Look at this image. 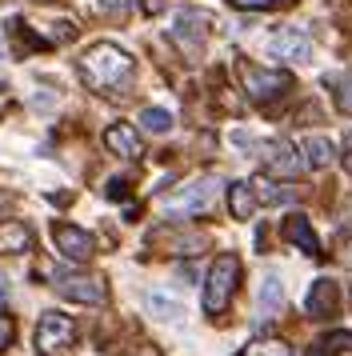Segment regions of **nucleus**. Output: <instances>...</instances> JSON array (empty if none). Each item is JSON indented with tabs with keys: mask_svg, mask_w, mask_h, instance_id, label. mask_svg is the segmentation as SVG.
Listing matches in <instances>:
<instances>
[{
	"mask_svg": "<svg viewBox=\"0 0 352 356\" xmlns=\"http://www.w3.org/2000/svg\"><path fill=\"white\" fill-rule=\"evenodd\" d=\"M132 72H136V60L112 40H100L80 56V81L100 97H125V88L132 84Z\"/></svg>",
	"mask_w": 352,
	"mask_h": 356,
	"instance_id": "1",
	"label": "nucleus"
},
{
	"mask_svg": "<svg viewBox=\"0 0 352 356\" xmlns=\"http://www.w3.org/2000/svg\"><path fill=\"white\" fill-rule=\"evenodd\" d=\"M216 193H221V180L216 177H192L180 188L160 196V212L173 216V220H192V216H200V212L212 209Z\"/></svg>",
	"mask_w": 352,
	"mask_h": 356,
	"instance_id": "2",
	"label": "nucleus"
},
{
	"mask_svg": "<svg viewBox=\"0 0 352 356\" xmlns=\"http://www.w3.org/2000/svg\"><path fill=\"white\" fill-rule=\"evenodd\" d=\"M237 284H240V257L237 252H221V257L212 260L208 280H205V312L208 316H221L224 308L232 305Z\"/></svg>",
	"mask_w": 352,
	"mask_h": 356,
	"instance_id": "3",
	"label": "nucleus"
},
{
	"mask_svg": "<svg viewBox=\"0 0 352 356\" xmlns=\"http://www.w3.org/2000/svg\"><path fill=\"white\" fill-rule=\"evenodd\" d=\"M237 72H240V84H244L248 100H256V104H269V100H276V97H288V88H292V76L280 72V68H260V65L240 60Z\"/></svg>",
	"mask_w": 352,
	"mask_h": 356,
	"instance_id": "4",
	"label": "nucleus"
},
{
	"mask_svg": "<svg viewBox=\"0 0 352 356\" xmlns=\"http://www.w3.org/2000/svg\"><path fill=\"white\" fill-rule=\"evenodd\" d=\"M212 24H216L212 13H205V8H184V13L173 20V40L184 49V56H200L205 44H208Z\"/></svg>",
	"mask_w": 352,
	"mask_h": 356,
	"instance_id": "5",
	"label": "nucleus"
},
{
	"mask_svg": "<svg viewBox=\"0 0 352 356\" xmlns=\"http://www.w3.org/2000/svg\"><path fill=\"white\" fill-rule=\"evenodd\" d=\"M72 340H77V324H72V316H64V312H45V316L36 321V353L40 356L68 353Z\"/></svg>",
	"mask_w": 352,
	"mask_h": 356,
	"instance_id": "6",
	"label": "nucleus"
},
{
	"mask_svg": "<svg viewBox=\"0 0 352 356\" xmlns=\"http://www.w3.org/2000/svg\"><path fill=\"white\" fill-rule=\"evenodd\" d=\"M56 292L64 300H77V305H104L109 300V284L100 276L84 273H56Z\"/></svg>",
	"mask_w": 352,
	"mask_h": 356,
	"instance_id": "7",
	"label": "nucleus"
},
{
	"mask_svg": "<svg viewBox=\"0 0 352 356\" xmlns=\"http://www.w3.org/2000/svg\"><path fill=\"white\" fill-rule=\"evenodd\" d=\"M269 56L272 60H285V65H304V60L312 56V40H308L304 29L285 24V29H276V33L269 36Z\"/></svg>",
	"mask_w": 352,
	"mask_h": 356,
	"instance_id": "8",
	"label": "nucleus"
},
{
	"mask_svg": "<svg viewBox=\"0 0 352 356\" xmlns=\"http://www.w3.org/2000/svg\"><path fill=\"white\" fill-rule=\"evenodd\" d=\"M52 241H56V252H61L64 260H72V264H84V260H93V252H96L93 232H84V228H77V225H64V220L52 225Z\"/></svg>",
	"mask_w": 352,
	"mask_h": 356,
	"instance_id": "9",
	"label": "nucleus"
},
{
	"mask_svg": "<svg viewBox=\"0 0 352 356\" xmlns=\"http://www.w3.org/2000/svg\"><path fill=\"white\" fill-rule=\"evenodd\" d=\"M336 305H340V284L328 280V276H320L308 284V296H304V312L312 316V321H333L336 316Z\"/></svg>",
	"mask_w": 352,
	"mask_h": 356,
	"instance_id": "10",
	"label": "nucleus"
},
{
	"mask_svg": "<svg viewBox=\"0 0 352 356\" xmlns=\"http://www.w3.org/2000/svg\"><path fill=\"white\" fill-rule=\"evenodd\" d=\"M260 152H264V168H269L272 177L296 180L304 172V161H296V148L288 145V140H264Z\"/></svg>",
	"mask_w": 352,
	"mask_h": 356,
	"instance_id": "11",
	"label": "nucleus"
},
{
	"mask_svg": "<svg viewBox=\"0 0 352 356\" xmlns=\"http://www.w3.org/2000/svg\"><path fill=\"white\" fill-rule=\"evenodd\" d=\"M104 148L112 156H125V161H141L144 156V145H141V132L132 124H112L104 129Z\"/></svg>",
	"mask_w": 352,
	"mask_h": 356,
	"instance_id": "12",
	"label": "nucleus"
},
{
	"mask_svg": "<svg viewBox=\"0 0 352 356\" xmlns=\"http://www.w3.org/2000/svg\"><path fill=\"white\" fill-rule=\"evenodd\" d=\"M280 236H285V241H292L296 248H304L308 257H320V241H317V232H312V220H308L304 212H292V216H285Z\"/></svg>",
	"mask_w": 352,
	"mask_h": 356,
	"instance_id": "13",
	"label": "nucleus"
},
{
	"mask_svg": "<svg viewBox=\"0 0 352 356\" xmlns=\"http://www.w3.org/2000/svg\"><path fill=\"white\" fill-rule=\"evenodd\" d=\"M32 252V228L24 220H0V257Z\"/></svg>",
	"mask_w": 352,
	"mask_h": 356,
	"instance_id": "14",
	"label": "nucleus"
},
{
	"mask_svg": "<svg viewBox=\"0 0 352 356\" xmlns=\"http://www.w3.org/2000/svg\"><path fill=\"white\" fill-rule=\"evenodd\" d=\"M256 204H260V196H256L253 180H237V184H228V209L237 220H253Z\"/></svg>",
	"mask_w": 352,
	"mask_h": 356,
	"instance_id": "15",
	"label": "nucleus"
},
{
	"mask_svg": "<svg viewBox=\"0 0 352 356\" xmlns=\"http://www.w3.org/2000/svg\"><path fill=\"white\" fill-rule=\"evenodd\" d=\"M301 152H304V164L308 168H328V164L336 161V145L328 140V136H304V145H301Z\"/></svg>",
	"mask_w": 352,
	"mask_h": 356,
	"instance_id": "16",
	"label": "nucleus"
},
{
	"mask_svg": "<svg viewBox=\"0 0 352 356\" xmlns=\"http://www.w3.org/2000/svg\"><path fill=\"white\" fill-rule=\"evenodd\" d=\"M280 305H285V284H280L276 273H264V280H260V312H264V321L272 312H280Z\"/></svg>",
	"mask_w": 352,
	"mask_h": 356,
	"instance_id": "17",
	"label": "nucleus"
},
{
	"mask_svg": "<svg viewBox=\"0 0 352 356\" xmlns=\"http://www.w3.org/2000/svg\"><path fill=\"white\" fill-rule=\"evenodd\" d=\"M240 356H292V348L280 337H256L240 348Z\"/></svg>",
	"mask_w": 352,
	"mask_h": 356,
	"instance_id": "18",
	"label": "nucleus"
},
{
	"mask_svg": "<svg viewBox=\"0 0 352 356\" xmlns=\"http://www.w3.org/2000/svg\"><path fill=\"white\" fill-rule=\"evenodd\" d=\"M253 188H256V196H260V204H288V200H296L292 188H280V184H272L269 177H256Z\"/></svg>",
	"mask_w": 352,
	"mask_h": 356,
	"instance_id": "19",
	"label": "nucleus"
},
{
	"mask_svg": "<svg viewBox=\"0 0 352 356\" xmlns=\"http://www.w3.org/2000/svg\"><path fill=\"white\" fill-rule=\"evenodd\" d=\"M141 129L152 132V136H164V132H173V113H168V108H144Z\"/></svg>",
	"mask_w": 352,
	"mask_h": 356,
	"instance_id": "20",
	"label": "nucleus"
},
{
	"mask_svg": "<svg viewBox=\"0 0 352 356\" xmlns=\"http://www.w3.org/2000/svg\"><path fill=\"white\" fill-rule=\"evenodd\" d=\"M148 312H152L157 321H180V316H184V308L176 305L173 296H164V292H152V296H148Z\"/></svg>",
	"mask_w": 352,
	"mask_h": 356,
	"instance_id": "21",
	"label": "nucleus"
},
{
	"mask_svg": "<svg viewBox=\"0 0 352 356\" xmlns=\"http://www.w3.org/2000/svg\"><path fill=\"white\" fill-rule=\"evenodd\" d=\"M340 348H349V353H352V332H333V337L317 340V344H312L304 356H336Z\"/></svg>",
	"mask_w": 352,
	"mask_h": 356,
	"instance_id": "22",
	"label": "nucleus"
},
{
	"mask_svg": "<svg viewBox=\"0 0 352 356\" xmlns=\"http://www.w3.org/2000/svg\"><path fill=\"white\" fill-rule=\"evenodd\" d=\"M128 8H132L128 0H96V13H100V17H112V20H125Z\"/></svg>",
	"mask_w": 352,
	"mask_h": 356,
	"instance_id": "23",
	"label": "nucleus"
},
{
	"mask_svg": "<svg viewBox=\"0 0 352 356\" xmlns=\"http://www.w3.org/2000/svg\"><path fill=\"white\" fill-rule=\"evenodd\" d=\"M336 108L352 116V72H349L340 84H336Z\"/></svg>",
	"mask_w": 352,
	"mask_h": 356,
	"instance_id": "24",
	"label": "nucleus"
},
{
	"mask_svg": "<svg viewBox=\"0 0 352 356\" xmlns=\"http://www.w3.org/2000/svg\"><path fill=\"white\" fill-rule=\"evenodd\" d=\"M336 260H340L344 268H352V232H344V236L336 241Z\"/></svg>",
	"mask_w": 352,
	"mask_h": 356,
	"instance_id": "25",
	"label": "nucleus"
},
{
	"mask_svg": "<svg viewBox=\"0 0 352 356\" xmlns=\"http://www.w3.org/2000/svg\"><path fill=\"white\" fill-rule=\"evenodd\" d=\"M232 8H272V4H292V0H228Z\"/></svg>",
	"mask_w": 352,
	"mask_h": 356,
	"instance_id": "26",
	"label": "nucleus"
},
{
	"mask_svg": "<svg viewBox=\"0 0 352 356\" xmlns=\"http://www.w3.org/2000/svg\"><path fill=\"white\" fill-rule=\"evenodd\" d=\"M13 337H16V324L8 321V316H0V353L13 344Z\"/></svg>",
	"mask_w": 352,
	"mask_h": 356,
	"instance_id": "27",
	"label": "nucleus"
},
{
	"mask_svg": "<svg viewBox=\"0 0 352 356\" xmlns=\"http://www.w3.org/2000/svg\"><path fill=\"white\" fill-rule=\"evenodd\" d=\"M104 196H109V200H125V196H128V180H120V177H116V180H109V188H104Z\"/></svg>",
	"mask_w": 352,
	"mask_h": 356,
	"instance_id": "28",
	"label": "nucleus"
},
{
	"mask_svg": "<svg viewBox=\"0 0 352 356\" xmlns=\"http://www.w3.org/2000/svg\"><path fill=\"white\" fill-rule=\"evenodd\" d=\"M125 356H160L152 344H132V348H125Z\"/></svg>",
	"mask_w": 352,
	"mask_h": 356,
	"instance_id": "29",
	"label": "nucleus"
},
{
	"mask_svg": "<svg viewBox=\"0 0 352 356\" xmlns=\"http://www.w3.org/2000/svg\"><path fill=\"white\" fill-rule=\"evenodd\" d=\"M232 145L237 148H253V136H248V132H232Z\"/></svg>",
	"mask_w": 352,
	"mask_h": 356,
	"instance_id": "30",
	"label": "nucleus"
},
{
	"mask_svg": "<svg viewBox=\"0 0 352 356\" xmlns=\"http://www.w3.org/2000/svg\"><path fill=\"white\" fill-rule=\"evenodd\" d=\"M160 8H164V0H144V13H148V17H157Z\"/></svg>",
	"mask_w": 352,
	"mask_h": 356,
	"instance_id": "31",
	"label": "nucleus"
},
{
	"mask_svg": "<svg viewBox=\"0 0 352 356\" xmlns=\"http://www.w3.org/2000/svg\"><path fill=\"white\" fill-rule=\"evenodd\" d=\"M344 172H352V148L344 152Z\"/></svg>",
	"mask_w": 352,
	"mask_h": 356,
	"instance_id": "32",
	"label": "nucleus"
},
{
	"mask_svg": "<svg viewBox=\"0 0 352 356\" xmlns=\"http://www.w3.org/2000/svg\"><path fill=\"white\" fill-rule=\"evenodd\" d=\"M4 296H8V289H4V280H0V305H4Z\"/></svg>",
	"mask_w": 352,
	"mask_h": 356,
	"instance_id": "33",
	"label": "nucleus"
},
{
	"mask_svg": "<svg viewBox=\"0 0 352 356\" xmlns=\"http://www.w3.org/2000/svg\"><path fill=\"white\" fill-rule=\"evenodd\" d=\"M0 60H4V49H0Z\"/></svg>",
	"mask_w": 352,
	"mask_h": 356,
	"instance_id": "34",
	"label": "nucleus"
},
{
	"mask_svg": "<svg viewBox=\"0 0 352 356\" xmlns=\"http://www.w3.org/2000/svg\"><path fill=\"white\" fill-rule=\"evenodd\" d=\"M349 145H352V132H349Z\"/></svg>",
	"mask_w": 352,
	"mask_h": 356,
	"instance_id": "35",
	"label": "nucleus"
}]
</instances>
